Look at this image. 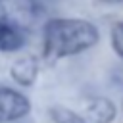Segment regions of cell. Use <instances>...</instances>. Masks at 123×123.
<instances>
[{"instance_id": "8", "label": "cell", "mask_w": 123, "mask_h": 123, "mask_svg": "<svg viewBox=\"0 0 123 123\" xmlns=\"http://www.w3.org/2000/svg\"><path fill=\"white\" fill-rule=\"evenodd\" d=\"M110 42L113 52L123 60V21H115L110 29Z\"/></svg>"}, {"instance_id": "9", "label": "cell", "mask_w": 123, "mask_h": 123, "mask_svg": "<svg viewBox=\"0 0 123 123\" xmlns=\"http://www.w3.org/2000/svg\"><path fill=\"white\" fill-rule=\"evenodd\" d=\"M102 2H106V4H121L123 0H102Z\"/></svg>"}, {"instance_id": "4", "label": "cell", "mask_w": 123, "mask_h": 123, "mask_svg": "<svg viewBox=\"0 0 123 123\" xmlns=\"http://www.w3.org/2000/svg\"><path fill=\"white\" fill-rule=\"evenodd\" d=\"M85 117L88 123H113L117 117V106L110 98L98 96L85 106Z\"/></svg>"}, {"instance_id": "5", "label": "cell", "mask_w": 123, "mask_h": 123, "mask_svg": "<svg viewBox=\"0 0 123 123\" xmlns=\"http://www.w3.org/2000/svg\"><path fill=\"white\" fill-rule=\"evenodd\" d=\"M12 79L21 86H33L38 77V60L35 56H21L10 67Z\"/></svg>"}, {"instance_id": "1", "label": "cell", "mask_w": 123, "mask_h": 123, "mask_svg": "<svg viewBox=\"0 0 123 123\" xmlns=\"http://www.w3.org/2000/svg\"><path fill=\"white\" fill-rule=\"evenodd\" d=\"M98 40L100 31L88 19L54 17L42 27V58L46 63H56L94 48Z\"/></svg>"}, {"instance_id": "2", "label": "cell", "mask_w": 123, "mask_h": 123, "mask_svg": "<svg viewBox=\"0 0 123 123\" xmlns=\"http://www.w3.org/2000/svg\"><path fill=\"white\" fill-rule=\"evenodd\" d=\"M42 6L38 0H0V19L21 31H33L42 19Z\"/></svg>"}, {"instance_id": "3", "label": "cell", "mask_w": 123, "mask_h": 123, "mask_svg": "<svg viewBox=\"0 0 123 123\" xmlns=\"http://www.w3.org/2000/svg\"><path fill=\"white\" fill-rule=\"evenodd\" d=\"M31 113L29 98L10 86H0V123H13Z\"/></svg>"}, {"instance_id": "6", "label": "cell", "mask_w": 123, "mask_h": 123, "mask_svg": "<svg viewBox=\"0 0 123 123\" xmlns=\"http://www.w3.org/2000/svg\"><path fill=\"white\" fill-rule=\"evenodd\" d=\"M25 44V33L6 25L0 19V52H15L23 48Z\"/></svg>"}, {"instance_id": "7", "label": "cell", "mask_w": 123, "mask_h": 123, "mask_svg": "<svg viewBox=\"0 0 123 123\" xmlns=\"http://www.w3.org/2000/svg\"><path fill=\"white\" fill-rule=\"evenodd\" d=\"M50 117L54 123H88V119L69 108H63V106H54L50 108Z\"/></svg>"}]
</instances>
